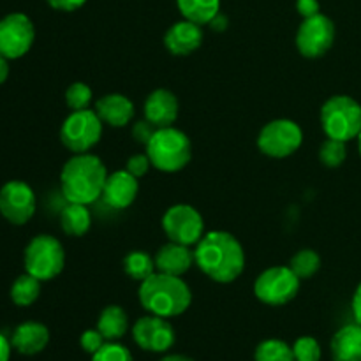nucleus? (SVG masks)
Wrapping results in <instances>:
<instances>
[{
    "label": "nucleus",
    "mask_w": 361,
    "mask_h": 361,
    "mask_svg": "<svg viewBox=\"0 0 361 361\" xmlns=\"http://www.w3.org/2000/svg\"><path fill=\"white\" fill-rule=\"evenodd\" d=\"M196 264L208 279L219 284H231L245 268V252L236 236L228 231L204 233L194 250Z\"/></svg>",
    "instance_id": "nucleus-1"
},
{
    "label": "nucleus",
    "mask_w": 361,
    "mask_h": 361,
    "mask_svg": "<svg viewBox=\"0 0 361 361\" xmlns=\"http://www.w3.org/2000/svg\"><path fill=\"white\" fill-rule=\"evenodd\" d=\"M108 169L97 155L74 154L60 171V187L69 203L92 204L102 196Z\"/></svg>",
    "instance_id": "nucleus-2"
},
{
    "label": "nucleus",
    "mask_w": 361,
    "mask_h": 361,
    "mask_svg": "<svg viewBox=\"0 0 361 361\" xmlns=\"http://www.w3.org/2000/svg\"><path fill=\"white\" fill-rule=\"evenodd\" d=\"M137 298L148 314L169 317L182 316L192 303V291L182 277L155 271L140 282Z\"/></svg>",
    "instance_id": "nucleus-3"
},
{
    "label": "nucleus",
    "mask_w": 361,
    "mask_h": 361,
    "mask_svg": "<svg viewBox=\"0 0 361 361\" xmlns=\"http://www.w3.org/2000/svg\"><path fill=\"white\" fill-rule=\"evenodd\" d=\"M145 148L152 166L162 173L182 171L192 159V143L189 136L173 126L155 130Z\"/></svg>",
    "instance_id": "nucleus-4"
},
{
    "label": "nucleus",
    "mask_w": 361,
    "mask_h": 361,
    "mask_svg": "<svg viewBox=\"0 0 361 361\" xmlns=\"http://www.w3.org/2000/svg\"><path fill=\"white\" fill-rule=\"evenodd\" d=\"M321 126L331 140H355L361 133V104L349 95H334L321 108Z\"/></svg>",
    "instance_id": "nucleus-5"
},
{
    "label": "nucleus",
    "mask_w": 361,
    "mask_h": 361,
    "mask_svg": "<svg viewBox=\"0 0 361 361\" xmlns=\"http://www.w3.org/2000/svg\"><path fill=\"white\" fill-rule=\"evenodd\" d=\"M25 271L41 282L53 281L66 267V250L59 238L51 235H37L28 242L23 254Z\"/></svg>",
    "instance_id": "nucleus-6"
},
{
    "label": "nucleus",
    "mask_w": 361,
    "mask_h": 361,
    "mask_svg": "<svg viewBox=\"0 0 361 361\" xmlns=\"http://www.w3.org/2000/svg\"><path fill=\"white\" fill-rule=\"evenodd\" d=\"M102 120L95 109L71 111L60 127V141L73 154H87L101 141Z\"/></svg>",
    "instance_id": "nucleus-7"
},
{
    "label": "nucleus",
    "mask_w": 361,
    "mask_h": 361,
    "mask_svg": "<svg viewBox=\"0 0 361 361\" xmlns=\"http://www.w3.org/2000/svg\"><path fill=\"white\" fill-rule=\"evenodd\" d=\"M300 279L289 267H271L254 282V293L261 303L270 307L288 305L300 291Z\"/></svg>",
    "instance_id": "nucleus-8"
},
{
    "label": "nucleus",
    "mask_w": 361,
    "mask_h": 361,
    "mask_svg": "<svg viewBox=\"0 0 361 361\" xmlns=\"http://www.w3.org/2000/svg\"><path fill=\"white\" fill-rule=\"evenodd\" d=\"M303 143V130L295 120L277 118L268 122L257 136L261 154L271 159H286L298 152Z\"/></svg>",
    "instance_id": "nucleus-9"
},
{
    "label": "nucleus",
    "mask_w": 361,
    "mask_h": 361,
    "mask_svg": "<svg viewBox=\"0 0 361 361\" xmlns=\"http://www.w3.org/2000/svg\"><path fill=\"white\" fill-rule=\"evenodd\" d=\"M162 229L169 242L192 247L204 236V221L190 204H173L162 217Z\"/></svg>",
    "instance_id": "nucleus-10"
},
{
    "label": "nucleus",
    "mask_w": 361,
    "mask_h": 361,
    "mask_svg": "<svg viewBox=\"0 0 361 361\" xmlns=\"http://www.w3.org/2000/svg\"><path fill=\"white\" fill-rule=\"evenodd\" d=\"M296 48L305 59H319L326 55L335 42V23L326 14L303 18L296 32Z\"/></svg>",
    "instance_id": "nucleus-11"
},
{
    "label": "nucleus",
    "mask_w": 361,
    "mask_h": 361,
    "mask_svg": "<svg viewBox=\"0 0 361 361\" xmlns=\"http://www.w3.org/2000/svg\"><path fill=\"white\" fill-rule=\"evenodd\" d=\"M35 39V28L23 13H11L0 20V55L7 60L21 59L30 51Z\"/></svg>",
    "instance_id": "nucleus-12"
},
{
    "label": "nucleus",
    "mask_w": 361,
    "mask_h": 361,
    "mask_svg": "<svg viewBox=\"0 0 361 361\" xmlns=\"http://www.w3.org/2000/svg\"><path fill=\"white\" fill-rule=\"evenodd\" d=\"M35 194L28 183L11 180L0 189V214L14 226H23L35 214Z\"/></svg>",
    "instance_id": "nucleus-13"
},
{
    "label": "nucleus",
    "mask_w": 361,
    "mask_h": 361,
    "mask_svg": "<svg viewBox=\"0 0 361 361\" xmlns=\"http://www.w3.org/2000/svg\"><path fill=\"white\" fill-rule=\"evenodd\" d=\"M133 338L137 348L148 353H168L175 345L176 335L171 323L161 316H145L134 323Z\"/></svg>",
    "instance_id": "nucleus-14"
},
{
    "label": "nucleus",
    "mask_w": 361,
    "mask_h": 361,
    "mask_svg": "<svg viewBox=\"0 0 361 361\" xmlns=\"http://www.w3.org/2000/svg\"><path fill=\"white\" fill-rule=\"evenodd\" d=\"M137 192H140V182L136 176L130 175L127 169H120L108 175L101 197L108 207L123 210L136 201Z\"/></svg>",
    "instance_id": "nucleus-15"
},
{
    "label": "nucleus",
    "mask_w": 361,
    "mask_h": 361,
    "mask_svg": "<svg viewBox=\"0 0 361 361\" xmlns=\"http://www.w3.org/2000/svg\"><path fill=\"white\" fill-rule=\"evenodd\" d=\"M203 44V30L201 25L194 21L182 20L168 28L164 35V46L171 55L187 56L196 51Z\"/></svg>",
    "instance_id": "nucleus-16"
},
{
    "label": "nucleus",
    "mask_w": 361,
    "mask_h": 361,
    "mask_svg": "<svg viewBox=\"0 0 361 361\" xmlns=\"http://www.w3.org/2000/svg\"><path fill=\"white\" fill-rule=\"evenodd\" d=\"M180 104L176 95L166 88H157L145 101V118L157 129L171 127L178 118Z\"/></svg>",
    "instance_id": "nucleus-17"
},
{
    "label": "nucleus",
    "mask_w": 361,
    "mask_h": 361,
    "mask_svg": "<svg viewBox=\"0 0 361 361\" xmlns=\"http://www.w3.org/2000/svg\"><path fill=\"white\" fill-rule=\"evenodd\" d=\"M95 113L102 120V123L120 129V127H126L127 123L133 122L136 108L127 95L106 94L95 102Z\"/></svg>",
    "instance_id": "nucleus-18"
},
{
    "label": "nucleus",
    "mask_w": 361,
    "mask_h": 361,
    "mask_svg": "<svg viewBox=\"0 0 361 361\" xmlns=\"http://www.w3.org/2000/svg\"><path fill=\"white\" fill-rule=\"evenodd\" d=\"M155 268L161 274L175 275V277H182L183 274L190 270L196 257H194V250L190 247L182 245V243L169 242L162 245L155 254Z\"/></svg>",
    "instance_id": "nucleus-19"
},
{
    "label": "nucleus",
    "mask_w": 361,
    "mask_h": 361,
    "mask_svg": "<svg viewBox=\"0 0 361 361\" xmlns=\"http://www.w3.org/2000/svg\"><path fill=\"white\" fill-rule=\"evenodd\" d=\"M49 342V330L37 321H25L14 330L11 345L23 356L39 355Z\"/></svg>",
    "instance_id": "nucleus-20"
},
{
    "label": "nucleus",
    "mask_w": 361,
    "mask_h": 361,
    "mask_svg": "<svg viewBox=\"0 0 361 361\" xmlns=\"http://www.w3.org/2000/svg\"><path fill=\"white\" fill-rule=\"evenodd\" d=\"M334 361H361V324H345L334 335L330 344Z\"/></svg>",
    "instance_id": "nucleus-21"
},
{
    "label": "nucleus",
    "mask_w": 361,
    "mask_h": 361,
    "mask_svg": "<svg viewBox=\"0 0 361 361\" xmlns=\"http://www.w3.org/2000/svg\"><path fill=\"white\" fill-rule=\"evenodd\" d=\"M95 328L108 342H118L129 330V317L120 305H108L102 309Z\"/></svg>",
    "instance_id": "nucleus-22"
},
{
    "label": "nucleus",
    "mask_w": 361,
    "mask_h": 361,
    "mask_svg": "<svg viewBox=\"0 0 361 361\" xmlns=\"http://www.w3.org/2000/svg\"><path fill=\"white\" fill-rule=\"evenodd\" d=\"M60 226H62V231L69 236L87 235L92 226V214L88 210V204H67L60 214Z\"/></svg>",
    "instance_id": "nucleus-23"
},
{
    "label": "nucleus",
    "mask_w": 361,
    "mask_h": 361,
    "mask_svg": "<svg viewBox=\"0 0 361 361\" xmlns=\"http://www.w3.org/2000/svg\"><path fill=\"white\" fill-rule=\"evenodd\" d=\"M176 6L185 20L210 25L221 11V0H176Z\"/></svg>",
    "instance_id": "nucleus-24"
},
{
    "label": "nucleus",
    "mask_w": 361,
    "mask_h": 361,
    "mask_svg": "<svg viewBox=\"0 0 361 361\" xmlns=\"http://www.w3.org/2000/svg\"><path fill=\"white\" fill-rule=\"evenodd\" d=\"M39 296H41V281L27 271L11 286V300L18 307H30L32 303L37 302Z\"/></svg>",
    "instance_id": "nucleus-25"
},
{
    "label": "nucleus",
    "mask_w": 361,
    "mask_h": 361,
    "mask_svg": "<svg viewBox=\"0 0 361 361\" xmlns=\"http://www.w3.org/2000/svg\"><path fill=\"white\" fill-rule=\"evenodd\" d=\"M123 271L133 281L143 282L150 275H154L157 268H155V259L150 254L145 252V250H133L123 257Z\"/></svg>",
    "instance_id": "nucleus-26"
},
{
    "label": "nucleus",
    "mask_w": 361,
    "mask_h": 361,
    "mask_svg": "<svg viewBox=\"0 0 361 361\" xmlns=\"http://www.w3.org/2000/svg\"><path fill=\"white\" fill-rule=\"evenodd\" d=\"M256 361H296L293 345L281 338H267L254 351Z\"/></svg>",
    "instance_id": "nucleus-27"
},
{
    "label": "nucleus",
    "mask_w": 361,
    "mask_h": 361,
    "mask_svg": "<svg viewBox=\"0 0 361 361\" xmlns=\"http://www.w3.org/2000/svg\"><path fill=\"white\" fill-rule=\"evenodd\" d=\"M288 267L295 271L300 281H307V279H312L319 271L321 257L316 250L302 249L291 257Z\"/></svg>",
    "instance_id": "nucleus-28"
},
{
    "label": "nucleus",
    "mask_w": 361,
    "mask_h": 361,
    "mask_svg": "<svg viewBox=\"0 0 361 361\" xmlns=\"http://www.w3.org/2000/svg\"><path fill=\"white\" fill-rule=\"evenodd\" d=\"M345 159H348V148H345L344 141L326 137V141L319 148V161L326 168L335 169L341 168L345 162Z\"/></svg>",
    "instance_id": "nucleus-29"
},
{
    "label": "nucleus",
    "mask_w": 361,
    "mask_h": 361,
    "mask_svg": "<svg viewBox=\"0 0 361 361\" xmlns=\"http://www.w3.org/2000/svg\"><path fill=\"white\" fill-rule=\"evenodd\" d=\"M94 94L92 88L83 81H76V83L69 85L66 90V104L71 111H80V109H88Z\"/></svg>",
    "instance_id": "nucleus-30"
},
{
    "label": "nucleus",
    "mask_w": 361,
    "mask_h": 361,
    "mask_svg": "<svg viewBox=\"0 0 361 361\" xmlns=\"http://www.w3.org/2000/svg\"><path fill=\"white\" fill-rule=\"evenodd\" d=\"M293 353H295L296 361H321V345L314 337H300L293 344Z\"/></svg>",
    "instance_id": "nucleus-31"
},
{
    "label": "nucleus",
    "mask_w": 361,
    "mask_h": 361,
    "mask_svg": "<svg viewBox=\"0 0 361 361\" xmlns=\"http://www.w3.org/2000/svg\"><path fill=\"white\" fill-rule=\"evenodd\" d=\"M90 361H134L133 355L120 342H106L97 353L92 355Z\"/></svg>",
    "instance_id": "nucleus-32"
},
{
    "label": "nucleus",
    "mask_w": 361,
    "mask_h": 361,
    "mask_svg": "<svg viewBox=\"0 0 361 361\" xmlns=\"http://www.w3.org/2000/svg\"><path fill=\"white\" fill-rule=\"evenodd\" d=\"M106 338L102 337L101 331L97 330V328H92V330H87L81 334L80 337V345L81 349H83L85 353H88V355H94V353H97L99 349L102 348V345L106 344Z\"/></svg>",
    "instance_id": "nucleus-33"
},
{
    "label": "nucleus",
    "mask_w": 361,
    "mask_h": 361,
    "mask_svg": "<svg viewBox=\"0 0 361 361\" xmlns=\"http://www.w3.org/2000/svg\"><path fill=\"white\" fill-rule=\"evenodd\" d=\"M150 168H152V162H150V157L147 155V152H145V154H136L133 155V157H129V161H127V166H126L127 171H129L133 176H136L137 180H140L141 176L147 175Z\"/></svg>",
    "instance_id": "nucleus-34"
},
{
    "label": "nucleus",
    "mask_w": 361,
    "mask_h": 361,
    "mask_svg": "<svg viewBox=\"0 0 361 361\" xmlns=\"http://www.w3.org/2000/svg\"><path fill=\"white\" fill-rule=\"evenodd\" d=\"M155 130H157V127L152 126L150 122H148L147 118L143 120H137V122H134L133 126V137L136 143H141L147 147L148 141L152 140V136L155 134Z\"/></svg>",
    "instance_id": "nucleus-35"
},
{
    "label": "nucleus",
    "mask_w": 361,
    "mask_h": 361,
    "mask_svg": "<svg viewBox=\"0 0 361 361\" xmlns=\"http://www.w3.org/2000/svg\"><path fill=\"white\" fill-rule=\"evenodd\" d=\"M296 9L303 18L316 16V14L321 13L319 0H296Z\"/></svg>",
    "instance_id": "nucleus-36"
},
{
    "label": "nucleus",
    "mask_w": 361,
    "mask_h": 361,
    "mask_svg": "<svg viewBox=\"0 0 361 361\" xmlns=\"http://www.w3.org/2000/svg\"><path fill=\"white\" fill-rule=\"evenodd\" d=\"M49 4V7L56 11H63V13H71V11H76L80 7L85 6L87 0H46Z\"/></svg>",
    "instance_id": "nucleus-37"
},
{
    "label": "nucleus",
    "mask_w": 361,
    "mask_h": 361,
    "mask_svg": "<svg viewBox=\"0 0 361 361\" xmlns=\"http://www.w3.org/2000/svg\"><path fill=\"white\" fill-rule=\"evenodd\" d=\"M351 307H353V316H355V321L358 324H361V282L358 288H356L355 296H353Z\"/></svg>",
    "instance_id": "nucleus-38"
},
{
    "label": "nucleus",
    "mask_w": 361,
    "mask_h": 361,
    "mask_svg": "<svg viewBox=\"0 0 361 361\" xmlns=\"http://www.w3.org/2000/svg\"><path fill=\"white\" fill-rule=\"evenodd\" d=\"M11 349H13L11 342L7 341V338L4 337L2 334H0V361H9L11 360Z\"/></svg>",
    "instance_id": "nucleus-39"
},
{
    "label": "nucleus",
    "mask_w": 361,
    "mask_h": 361,
    "mask_svg": "<svg viewBox=\"0 0 361 361\" xmlns=\"http://www.w3.org/2000/svg\"><path fill=\"white\" fill-rule=\"evenodd\" d=\"M7 78H9V60L0 55V85L6 83Z\"/></svg>",
    "instance_id": "nucleus-40"
},
{
    "label": "nucleus",
    "mask_w": 361,
    "mask_h": 361,
    "mask_svg": "<svg viewBox=\"0 0 361 361\" xmlns=\"http://www.w3.org/2000/svg\"><path fill=\"white\" fill-rule=\"evenodd\" d=\"M159 361H194V360L189 358V356H185V355H166V356H162Z\"/></svg>",
    "instance_id": "nucleus-41"
},
{
    "label": "nucleus",
    "mask_w": 361,
    "mask_h": 361,
    "mask_svg": "<svg viewBox=\"0 0 361 361\" xmlns=\"http://www.w3.org/2000/svg\"><path fill=\"white\" fill-rule=\"evenodd\" d=\"M358 147H360V155H361V133H360V136H358Z\"/></svg>",
    "instance_id": "nucleus-42"
}]
</instances>
